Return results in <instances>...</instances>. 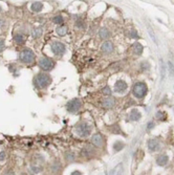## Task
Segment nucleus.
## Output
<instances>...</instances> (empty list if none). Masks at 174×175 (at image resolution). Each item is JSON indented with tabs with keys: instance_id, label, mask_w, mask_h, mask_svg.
Here are the masks:
<instances>
[{
	"instance_id": "f257e3e1",
	"label": "nucleus",
	"mask_w": 174,
	"mask_h": 175,
	"mask_svg": "<svg viewBox=\"0 0 174 175\" xmlns=\"http://www.w3.org/2000/svg\"><path fill=\"white\" fill-rule=\"evenodd\" d=\"M50 83H52V78L45 72H41V74H37L36 78H35V84L40 89H44L46 87H48Z\"/></svg>"
},
{
	"instance_id": "f03ea898",
	"label": "nucleus",
	"mask_w": 174,
	"mask_h": 175,
	"mask_svg": "<svg viewBox=\"0 0 174 175\" xmlns=\"http://www.w3.org/2000/svg\"><path fill=\"white\" fill-rule=\"evenodd\" d=\"M19 59H20V61L23 62V63L31 64V63H33L35 60V54L32 49L25 48L20 52V54H19Z\"/></svg>"
},
{
	"instance_id": "7ed1b4c3",
	"label": "nucleus",
	"mask_w": 174,
	"mask_h": 175,
	"mask_svg": "<svg viewBox=\"0 0 174 175\" xmlns=\"http://www.w3.org/2000/svg\"><path fill=\"white\" fill-rule=\"evenodd\" d=\"M76 133L82 137H86L90 134V131H91V127L89 126L87 123H81L79 125L76 126V129H75Z\"/></svg>"
},
{
	"instance_id": "20e7f679",
	"label": "nucleus",
	"mask_w": 174,
	"mask_h": 175,
	"mask_svg": "<svg viewBox=\"0 0 174 175\" xmlns=\"http://www.w3.org/2000/svg\"><path fill=\"white\" fill-rule=\"evenodd\" d=\"M38 65L41 69H43L44 71H49L52 70L54 66H55V62L52 61V59L47 58V57H44V58H41L38 61Z\"/></svg>"
},
{
	"instance_id": "39448f33",
	"label": "nucleus",
	"mask_w": 174,
	"mask_h": 175,
	"mask_svg": "<svg viewBox=\"0 0 174 175\" xmlns=\"http://www.w3.org/2000/svg\"><path fill=\"white\" fill-rule=\"evenodd\" d=\"M133 93L138 99H143L147 93V85L143 82H138L133 86Z\"/></svg>"
},
{
	"instance_id": "423d86ee",
	"label": "nucleus",
	"mask_w": 174,
	"mask_h": 175,
	"mask_svg": "<svg viewBox=\"0 0 174 175\" xmlns=\"http://www.w3.org/2000/svg\"><path fill=\"white\" fill-rule=\"evenodd\" d=\"M81 101H80L79 99H73L71 101H69L66 105V108H67V110L71 113H76L79 111V109L81 108Z\"/></svg>"
},
{
	"instance_id": "0eeeda50",
	"label": "nucleus",
	"mask_w": 174,
	"mask_h": 175,
	"mask_svg": "<svg viewBox=\"0 0 174 175\" xmlns=\"http://www.w3.org/2000/svg\"><path fill=\"white\" fill-rule=\"evenodd\" d=\"M52 50L56 56H61L65 52V45L62 42L56 41L52 44Z\"/></svg>"
},
{
	"instance_id": "6e6552de",
	"label": "nucleus",
	"mask_w": 174,
	"mask_h": 175,
	"mask_svg": "<svg viewBox=\"0 0 174 175\" xmlns=\"http://www.w3.org/2000/svg\"><path fill=\"white\" fill-rule=\"evenodd\" d=\"M148 148L151 151H159L161 149V144L156 138H151L148 141Z\"/></svg>"
},
{
	"instance_id": "1a4fd4ad",
	"label": "nucleus",
	"mask_w": 174,
	"mask_h": 175,
	"mask_svg": "<svg viewBox=\"0 0 174 175\" xmlns=\"http://www.w3.org/2000/svg\"><path fill=\"white\" fill-rule=\"evenodd\" d=\"M126 89H127V84L123 80H119L114 85V91L116 92H124Z\"/></svg>"
},
{
	"instance_id": "9d476101",
	"label": "nucleus",
	"mask_w": 174,
	"mask_h": 175,
	"mask_svg": "<svg viewBox=\"0 0 174 175\" xmlns=\"http://www.w3.org/2000/svg\"><path fill=\"white\" fill-rule=\"evenodd\" d=\"M91 143L95 145V147H101L103 145V137L100 133H95V134L92 135L91 137Z\"/></svg>"
},
{
	"instance_id": "9b49d317",
	"label": "nucleus",
	"mask_w": 174,
	"mask_h": 175,
	"mask_svg": "<svg viewBox=\"0 0 174 175\" xmlns=\"http://www.w3.org/2000/svg\"><path fill=\"white\" fill-rule=\"evenodd\" d=\"M167 163H168V156H167L166 154H162V155H159V156L156 158V164L161 167L167 165Z\"/></svg>"
},
{
	"instance_id": "f8f14e48",
	"label": "nucleus",
	"mask_w": 174,
	"mask_h": 175,
	"mask_svg": "<svg viewBox=\"0 0 174 175\" xmlns=\"http://www.w3.org/2000/svg\"><path fill=\"white\" fill-rule=\"evenodd\" d=\"M102 50L104 52H112V49H113V45H112V43L110 42V41H106V42H104V43L102 44Z\"/></svg>"
},
{
	"instance_id": "ddd939ff",
	"label": "nucleus",
	"mask_w": 174,
	"mask_h": 175,
	"mask_svg": "<svg viewBox=\"0 0 174 175\" xmlns=\"http://www.w3.org/2000/svg\"><path fill=\"white\" fill-rule=\"evenodd\" d=\"M31 9L33 11L34 13H39L41 12L43 9V3L42 2H39V1H37V2H34L33 4L31 5Z\"/></svg>"
},
{
	"instance_id": "4468645a",
	"label": "nucleus",
	"mask_w": 174,
	"mask_h": 175,
	"mask_svg": "<svg viewBox=\"0 0 174 175\" xmlns=\"http://www.w3.org/2000/svg\"><path fill=\"white\" fill-rule=\"evenodd\" d=\"M114 99L113 98H106L104 99V101H103V106L105 108H111L114 106Z\"/></svg>"
},
{
	"instance_id": "2eb2a0df",
	"label": "nucleus",
	"mask_w": 174,
	"mask_h": 175,
	"mask_svg": "<svg viewBox=\"0 0 174 175\" xmlns=\"http://www.w3.org/2000/svg\"><path fill=\"white\" fill-rule=\"evenodd\" d=\"M129 119H130V121H138V120H140V111H138L136 109H133V110L130 112Z\"/></svg>"
},
{
	"instance_id": "dca6fc26",
	"label": "nucleus",
	"mask_w": 174,
	"mask_h": 175,
	"mask_svg": "<svg viewBox=\"0 0 174 175\" xmlns=\"http://www.w3.org/2000/svg\"><path fill=\"white\" fill-rule=\"evenodd\" d=\"M42 33H43L42 27H35L34 30L32 31V36H33V38H35V39H38V38L41 37Z\"/></svg>"
},
{
	"instance_id": "f3484780",
	"label": "nucleus",
	"mask_w": 174,
	"mask_h": 175,
	"mask_svg": "<svg viewBox=\"0 0 174 175\" xmlns=\"http://www.w3.org/2000/svg\"><path fill=\"white\" fill-rule=\"evenodd\" d=\"M82 156H91L92 154H93V150H92V148L90 147H84L83 148V150H82Z\"/></svg>"
},
{
	"instance_id": "a211bd4d",
	"label": "nucleus",
	"mask_w": 174,
	"mask_h": 175,
	"mask_svg": "<svg viewBox=\"0 0 174 175\" xmlns=\"http://www.w3.org/2000/svg\"><path fill=\"white\" fill-rule=\"evenodd\" d=\"M99 35H100V37H101L102 39H107V38L109 37L110 33H109V31H108L107 28L103 27V28H101V30H100Z\"/></svg>"
},
{
	"instance_id": "6ab92c4d",
	"label": "nucleus",
	"mask_w": 174,
	"mask_h": 175,
	"mask_svg": "<svg viewBox=\"0 0 174 175\" xmlns=\"http://www.w3.org/2000/svg\"><path fill=\"white\" fill-rule=\"evenodd\" d=\"M56 31H57V34H58L59 36H65L66 33H67V27L64 26V25H61V26L57 27Z\"/></svg>"
},
{
	"instance_id": "aec40b11",
	"label": "nucleus",
	"mask_w": 174,
	"mask_h": 175,
	"mask_svg": "<svg viewBox=\"0 0 174 175\" xmlns=\"http://www.w3.org/2000/svg\"><path fill=\"white\" fill-rule=\"evenodd\" d=\"M123 171V165L122 164H119L118 166L114 168V169L111 170V172H110V174H121Z\"/></svg>"
},
{
	"instance_id": "412c9836",
	"label": "nucleus",
	"mask_w": 174,
	"mask_h": 175,
	"mask_svg": "<svg viewBox=\"0 0 174 175\" xmlns=\"http://www.w3.org/2000/svg\"><path fill=\"white\" fill-rule=\"evenodd\" d=\"M133 50H134V54L135 55H142V52H143V46L140 45V43H136L134 44V47H133Z\"/></svg>"
},
{
	"instance_id": "4be33fe9",
	"label": "nucleus",
	"mask_w": 174,
	"mask_h": 175,
	"mask_svg": "<svg viewBox=\"0 0 174 175\" xmlns=\"http://www.w3.org/2000/svg\"><path fill=\"white\" fill-rule=\"evenodd\" d=\"M14 40H15V42H17L18 44H22L24 42V37L20 34H17L14 36Z\"/></svg>"
},
{
	"instance_id": "5701e85b",
	"label": "nucleus",
	"mask_w": 174,
	"mask_h": 175,
	"mask_svg": "<svg viewBox=\"0 0 174 175\" xmlns=\"http://www.w3.org/2000/svg\"><path fill=\"white\" fill-rule=\"evenodd\" d=\"M65 155H66V160H67L68 162H73V160H76L75 153H73V152H71V151H67Z\"/></svg>"
},
{
	"instance_id": "b1692460",
	"label": "nucleus",
	"mask_w": 174,
	"mask_h": 175,
	"mask_svg": "<svg viewBox=\"0 0 174 175\" xmlns=\"http://www.w3.org/2000/svg\"><path fill=\"white\" fill-rule=\"evenodd\" d=\"M52 21L55 22L56 24H61V23H63V18L61 15H57L52 18Z\"/></svg>"
},
{
	"instance_id": "393cba45",
	"label": "nucleus",
	"mask_w": 174,
	"mask_h": 175,
	"mask_svg": "<svg viewBox=\"0 0 174 175\" xmlns=\"http://www.w3.org/2000/svg\"><path fill=\"white\" fill-rule=\"evenodd\" d=\"M113 148H114V150L116 151H120L121 149L124 148V144H122L121 141H116V144L113 145Z\"/></svg>"
},
{
	"instance_id": "a878e982",
	"label": "nucleus",
	"mask_w": 174,
	"mask_h": 175,
	"mask_svg": "<svg viewBox=\"0 0 174 175\" xmlns=\"http://www.w3.org/2000/svg\"><path fill=\"white\" fill-rule=\"evenodd\" d=\"M168 66H169V71H170V74H171V77L174 76V65L171 61L168 62Z\"/></svg>"
},
{
	"instance_id": "bb28decb",
	"label": "nucleus",
	"mask_w": 174,
	"mask_h": 175,
	"mask_svg": "<svg viewBox=\"0 0 174 175\" xmlns=\"http://www.w3.org/2000/svg\"><path fill=\"white\" fill-rule=\"evenodd\" d=\"M166 117V115H165V112H162V111H159L157 112V114H156V119H159V120H161V121H163L164 119Z\"/></svg>"
},
{
	"instance_id": "cd10ccee",
	"label": "nucleus",
	"mask_w": 174,
	"mask_h": 175,
	"mask_svg": "<svg viewBox=\"0 0 174 175\" xmlns=\"http://www.w3.org/2000/svg\"><path fill=\"white\" fill-rule=\"evenodd\" d=\"M129 37L133 38V39H138V35L136 34V32L135 31H130V33H129Z\"/></svg>"
},
{
	"instance_id": "c85d7f7f",
	"label": "nucleus",
	"mask_w": 174,
	"mask_h": 175,
	"mask_svg": "<svg viewBox=\"0 0 174 175\" xmlns=\"http://www.w3.org/2000/svg\"><path fill=\"white\" fill-rule=\"evenodd\" d=\"M31 168H32V170H33V172H34V173H39L40 171H41V169H40L39 167H36V166H32Z\"/></svg>"
},
{
	"instance_id": "c756f323",
	"label": "nucleus",
	"mask_w": 174,
	"mask_h": 175,
	"mask_svg": "<svg viewBox=\"0 0 174 175\" xmlns=\"http://www.w3.org/2000/svg\"><path fill=\"white\" fill-rule=\"evenodd\" d=\"M4 47H5V45H4V40L3 39H0V52L4 49Z\"/></svg>"
},
{
	"instance_id": "7c9ffc66",
	"label": "nucleus",
	"mask_w": 174,
	"mask_h": 175,
	"mask_svg": "<svg viewBox=\"0 0 174 175\" xmlns=\"http://www.w3.org/2000/svg\"><path fill=\"white\" fill-rule=\"evenodd\" d=\"M103 92H104V95H110V93H111V90H110L109 87H105V88L103 89Z\"/></svg>"
},
{
	"instance_id": "2f4dec72",
	"label": "nucleus",
	"mask_w": 174,
	"mask_h": 175,
	"mask_svg": "<svg viewBox=\"0 0 174 175\" xmlns=\"http://www.w3.org/2000/svg\"><path fill=\"white\" fill-rule=\"evenodd\" d=\"M161 69H162V79L164 80V79H165V67H164V63H162Z\"/></svg>"
},
{
	"instance_id": "473e14b6",
	"label": "nucleus",
	"mask_w": 174,
	"mask_h": 175,
	"mask_svg": "<svg viewBox=\"0 0 174 175\" xmlns=\"http://www.w3.org/2000/svg\"><path fill=\"white\" fill-rule=\"evenodd\" d=\"M149 34H150V36H151V38H152V40L154 41L155 43H157V41H156V39H155V36H154V35L152 34V31H151L150 28H149Z\"/></svg>"
},
{
	"instance_id": "72a5a7b5",
	"label": "nucleus",
	"mask_w": 174,
	"mask_h": 175,
	"mask_svg": "<svg viewBox=\"0 0 174 175\" xmlns=\"http://www.w3.org/2000/svg\"><path fill=\"white\" fill-rule=\"evenodd\" d=\"M5 158V153L4 152H0V162Z\"/></svg>"
},
{
	"instance_id": "f704fd0d",
	"label": "nucleus",
	"mask_w": 174,
	"mask_h": 175,
	"mask_svg": "<svg viewBox=\"0 0 174 175\" xmlns=\"http://www.w3.org/2000/svg\"><path fill=\"white\" fill-rule=\"evenodd\" d=\"M153 126H154V123L153 122H149L148 126H147V129H151V128H153Z\"/></svg>"
},
{
	"instance_id": "c9c22d12",
	"label": "nucleus",
	"mask_w": 174,
	"mask_h": 175,
	"mask_svg": "<svg viewBox=\"0 0 174 175\" xmlns=\"http://www.w3.org/2000/svg\"><path fill=\"white\" fill-rule=\"evenodd\" d=\"M3 24H4V20H3V19H1V18H0V27H2V26H3Z\"/></svg>"
},
{
	"instance_id": "e433bc0d",
	"label": "nucleus",
	"mask_w": 174,
	"mask_h": 175,
	"mask_svg": "<svg viewBox=\"0 0 174 175\" xmlns=\"http://www.w3.org/2000/svg\"><path fill=\"white\" fill-rule=\"evenodd\" d=\"M5 174H14V172H13V171H7Z\"/></svg>"
},
{
	"instance_id": "4c0bfd02",
	"label": "nucleus",
	"mask_w": 174,
	"mask_h": 175,
	"mask_svg": "<svg viewBox=\"0 0 174 175\" xmlns=\"http://www.w3.org/2000/svg\"><path fill=\"white\" fill-rule=\"evenodd\" d=\"M73 175H76V174H80V172H78V171H75L73 173H71Z\"/></svg>"
}]
</instances>
